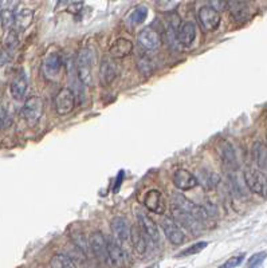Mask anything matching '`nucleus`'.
<instances>
[{"label": "nucleus", "mask_w": 267, "mask_h": 268, "mask_svg": "<svg viewBox=\"0 0 267 268\" xmlns=\"http://www.w3.org/2000/svg\"><path fill=\"white\" fill-rule=\"evenodd\" d=\"M94 63V54L90 49H85L78 54L77 58V75L78 81L83 86H93V74H91V67Z\"/></svg>", "instance_id": "obj_1"}, {"label": "nucleus", "mask_w": 267, "mask_h": 268, "mask_svg": "<svg viewBox=\"0 0 267 268\" xmlns=\"http://www.w3.org/2000/svg\"><path fill=\"white\" fill-rule=\"evenodd\" d=\"M243 178L247 188L255 195L267 197V177L262 170L255 168H247L243 173Z\"/></svg>", "instance_id": "obj_2"}, {"label": "nucleus", "mask_w": 267, "mask_h": 268, "mask_svg": "<svg viewBox=\"0 0 267 268\" xmlns=\"http://www.w3.org/2000/svg\"><path fill=\"white\" fill-rule=\"evenodd\" d=\"M172 203L173 208L180 209L183 212H187V214L195 216L199 221H203V220H205V218L209 216L207 209L200 207V205H196L195 203L188 200L186 196L181 195V193H175V195L172 196Z\"/></svg>", "instance_id": "obj_3"}, {"label": "nucleus", "mask_w": 267, "mask_h": 268, "mask_svg": "<svg viewBox=\"0 0 267 268\" xmlns=\"http://www.w3.org/2000/svg\"><path fill=\"white\" fill-rule=\"evenodd\" d=\"M75 102H77V97L74 94V91L70 89H61L58 94L55 96V110L59 115L70 114L75 107Z\"/></svg>", "instance_id": "obj_4"}, {"label": "nucleus", "mask_w": 267, "mask_h": 268, "mask_svg": "<svg viewBox=\"0 0 267 268\" xmlns=\"http://www.w3.org/2000/svg\"><path fill=\"white\" fill-rule=\"evenodd\" d=\"M42 113H43V101L39 97H31L23 105V117L31 126H34L41 119Z\"/></svg>", "instance_id": "obj_5"}, {"label": "nucleus", "mask_w": 267, "mask_h": 268, "mask_svg": "<svg viewBox=\"0 0 267 268\" xmlns=\"http://www.w3.org/2000/svg\"><path fill=\"white\" fill-rule=\"evenodd\" d=\"M173 214L172 217L176 220V223L179 225H181L183 228H186L187 231H190L192 235H199L203 227H201V221H199L195 216L187 214V212H183L180 209L172 208Z\"/></svg>", "instance_id": "obj_6"}, {"label": "nucleus", "mask_w": 267, "mask_h": 268, "mask_svg": "<svg viewBox=\"0 0 267 268\" xmlns=\"http://www.w3.org/2000/svg\"><path fill=\"white\" fill-rule=\"evenodd\" d=\"M198 18H199L200 26H201L204 31H213L220 24V14H219V11L213 9L209 5H204V7L199 9Z\"/></svg>", "instance_id": "obj_7"}, {"label": "nucleus", "mask_w": 267, "mask_h": 268, "mask_svg": "<svg viewBox=\"0 0 267 268\" xmlns=\"http://www.w3.org/2000/svg\"><path fill=\"white\" fill-rule=\"evenodd\" d=\"M161 228L167 239L175 246H180L186 240L184 232L181 231L180 225L176 223V220L173 217H164L161 220Z\"/></svg>", "instance_id": "obj_8"}, {"label": "nucleus", "mask_w": 267, "mask_h": 268, "mask_svg": "<svg viewBox=\"0 0 267 268\" xmlns=\"http://www.w3.org/2000/svg\"><path fill=\"white\" fill-rule=\"evenodd\" d=\"M108 241V263L113 268H123L127 264V254L117 241L112 237H106Z\"/></svg>", "instance_id": "obj_9"}, {"label": "nucleus", "mask_w": 267, "mask_h": 268, "mask_svg": "<svg viewBox=\"0 0 267 268\" xmlns=\"http://www.w3.org/2000/svg\"><path fill=\"white\" fill-rule=\"evenodd\" d=\"M217 149H219V155L222 157L224 166L230 169L231 172H236L239 168V162H238V156H236L234 145L230 141H222Z\"/></svg>", "instance_id": "obj_10"}, {"label": "nucleus", "mask_w": 267, "mask_h": 268, "mask_svg": "<svg viewBox=\"0 0 267 268\" xmlns=\"http://www.w3.org/2000/svg\"><path fill=\"white\" fill-rule=\"evenodd\" d=\"M62 68V60L57 53H51L46 56L45 62L42 64V71L46 79L49 81H57Z\"/></svg>", "instance_id": "obj_11"}, {"label": "nucleus", "mask_w": 267, "mask_h": 268, "mask_svg": "<svg viewBox=\"0 0 267 268\" xmlns=\"http://www.w3.org/2000/svg\"><path fill=\"white\" fill-rule=\"evenodd\" d=\"M172 181L177 189H180V191H190L199 184L195 174H192L186 169H179L173 173Z\"/></svg>", "instance_id": "obj_12"}, {"label": "nucleus", "mask_w": 267, "mask_h": 268, "mask_svg": "<svg viewBox=\"0 0 267 268\" xmlns=\"http://www.w3.org/2000/svg\"><path fill=\"white\" fill-rule=\"evenodd\" d=\"M89 247L98 259L108 262V241L101 232H93L89 237Z\"/></svg>", "instance_id": "obj_13"}, {"label": "nucleus", "mask_w": 267, "mask_h": 268, "mask_svg": "<svg viewBox=\"0 0 267 268\" xmlns=\"http://www.w3.org/2000/svg\"><path fill=\"white\" fill-rule=\"evenodd\" d=\"M118 75V67L116 66L113 59L104 58L100 66V82L104 86H108L113 82Z\"/></svg>", "instance_id": "obj_14"}, {"label": "nucleus", "mask_w": 267, "mask_h": 268, "mask_svg": "<svg viewBox=\"0 0 267 268\" xmlns=\"http://www.w3.org/2000/svg\"><path fill=\"white\" fill-rule=\"evenodd\" d=\"M137 220H138V224H140L141 229L144 231V233L146 236L149 237V240H152L153 243H159L160 235H159V228L154 224V221L152 218L145 214L144 212H137Z\"/></svg>", "instance_id": "obj_15"}, {"label": "nucleus", "mask_w": 267, "mask_h": 268, "mask_svg": "<svg viewBox=\"0 0 267 268\" xmlns=\"http://www.w3.org/2000/svg\"><path fill=\"white\" fill-rule=\"evenodd\" d=\"M144 204L150 212L163 214L165 212V200L159 191H149L145 195Z\"/></svg>", "instance_id": "obj_16"}, {"label": "nucleus", "mask_w": 267, "mask_h": 268, "mask_svg": "<svg viewBox=\"0 0 267 268\" xmlns=\"http://www.w3.org/2000/svg\"><path fill=\"white\" fill-rule=\"evenodd\" d=\"M112 232L113 235L117 237L118 240L127 241L131 239L132 236V227L128 223V220L125 217H114L110 224Z\"/></svg>", "instance_id": "obj_17"}, {"label": "nucleus", "mask_w": 267, "mask_h": 268, "mask_svg": "<svg viewBox=\"0 0 267 268\" xmlns=\"http://www.w3.org/2000/svg\"><path fill=\"white\" fill-rule=\"evenodd\" d=\"M138 42L145 50H156L161 43V38L152 28H144L138 34Z\"/></svg>", "instance_id": "obj_18"}, {"label": "nucleus", "mask_w": 267, "mask_h": 268, "mask_svg": "<svg viewBox=\"0 0 267 268\" xmlns=\"http://www.w3.org/2000/svg\"><path fill=\"white\" fill-rule=\"evenodd\" d=\"M28 87V79L27 75L24 74V71H20V73L16 74V77L12 79L11 82V96L14 97V100L20 101L26 94Z\"/></svg>", "instance_id": "obj_19"}, {"label": "nucleus", "mask_w": 267, "mask_h": 268, "mask_svg": "<svg viewBox=\"0 0 267 268\" xmlns=\"http://www.w3.org/2000/svg\"><path fill=\"white\" fill-rule=\"evenodd\" d=\"M228 11L236 22H246L250 18V8L243 1H228Z\"/></svg>", "instance_id": "obj_20"}, {"label": "nucleus", "mask_w": 267, "mask_h": 268, "mask_svg": "<svg viewBox=\"0 0 267 268\" xmlns=\"http://www.w3.org/2000/svg\"><path fill=\"white\" fill-rule=\"evenodd\" d=\"M132 51H133V43L129 39H124V38L117 39L110 47V54L117 59L125 58L131 54Z\"/></svg>", "instance_id": "obj_21"}, {"label": "nucleus", "mask_w": 267, "mask_h": 268, "mask_svg": "<svg viewBox=\"0 0 267 268\" xmlns=\"http://www.w3.org/2000/svg\"><path fill=\"white\" fill-rule=\"evenodd\" d=\"M146 235L144 233V231L141 229V227H132V244L134 247L137 254L144 255L148 250V244H146Z\"/></svg>", "instance_id": "obj_22"}, {"label": "nucleus", "mask_w": 267, "mask_h": 268, "mask_svg": "<svg viewBox=\"0 0 267 268\" xmlns=\"http://www.w3.org/2000/svg\"><path fill=\"white\" fill-rule=\"evenodd\" d=\"M177 37L180 41L181 45L190 46L192 45V42L195 41L196 38V26L194 22H186L177 32Z\"/></svg>", "instance_id": "obj_23"}, {"label": "nucleus", "mask_w": 267, "mask_h": 268, "mask_svg": "<svg viewBox=\"0 0 267 268\" xmlns=\"http://www.w3.org/2000/svg\"><path fill=\"white\" fill-rule=\"evenodd\" d=\"M253 157L259 169H267V146L262 142H255L253 145Z\"/></svg>", "instance_id": "obj_24"}, {"label": "nucleus", "mask_w": 267, "mask_h": 268, "mask_svg": "<svg viewBox=\"0 0 267 268\" xmlns=\"http://www.w3.org/2000/svg\"><path fill=\"white\" fill-rule=\"evenodd\" d=\"M198 181L201 182L207 189H211V188H215V186L220 182V177L219 174L213 172H207V170H199V172L195 174Z\"/></svg>", "instance_id": "obj_25"}, {"label": "nucleus", "mask_w": 267, "mask_h": 268, "mask_svg": "<svg viewBox=\"0 0 267 268\" xmlns=\"http://www.w3.org/2000/svg\"><path fill=\"white\" fill-rule=\"evenodd\" d=\"M50 267L51 268H77L74 260L67 256V255L58 254L53 256V259L50 260Z\"/></svg>", "instance_id": "obj_26"}, {"label": "nucleus", "mask_w": 267, "mask_h": 268, "mask_svg": "<svg viewBox=\"0 0 267 268\" xmlns=\"http://www.w3.org/2000/svg\"><path fill=\"white\" fill-rule=\"evenodd\" d=\"M32 11L30 8H20L15 12V23L18 24V27L26 28L31 23Z\"/></svg>", "instance_id": "obj_27"}, {"label": "nucleus", "mask_w": 267, "mask_h": 268, "mask_svg": "<svg viewBox=\"0 0 267 268\" xmlns=\"http://www.w3.org/2000/svg\"><path fill=\"white\" fill-rule=\"evenodd\" d=\"M148 16V9L144 5H138L136 8L133 9V12L129 15V22L134 23V24H138V23H142Z\"/></svg>", "instance_id": "obj_28"}, {"label": "nucleus", "mask_w": 267, "mask_h": 268, "mask_svg": "<svg viewBox=\"0 0 267 268\" xmlns=\"http://www.w3.org/2000/svg\"><path fill=\"white\" fill-rule=\"evenodd\" d=\"M207 246H208L207 241H199V243H196L194 246H191L188 247V248H186L184 251H181L180 254H177V256H179V258H181V256H192V255H196L199 254V252H201Z\"/></svg>", "instance_id": "obj_29"}, {"label": "nucleus", "mask_w": 267, "mask_h": 268, "mask_svg": "<svg viewBox=\"0 0 267 268\" xmlns=\"http://www.w3.org/2000/svg\"><path fill=\"white\" fill-rule=\"evenodd\" d=\"M137 67L140 68V71L145 75H150L153 71V63L148 56H142L141 59L137 60Z\"/></svg>", "instance_id": "obj_30"}, {"label": "nucleus", "mask_w": 267, "mask_h": 268, "mask_svg": "<svg viewBox=\"0 0 267 268\" xmlns=\"http://www.w3.org/2000/svg\"><path fill=\"white\" fill-rule=\"evenodd\" d=\"M72 241H74V246H77L82 252H85L86 254L87 250H90V247H89V241L86 240V237L81 235V233H75L74 236H72Z\"/></svg>", "instance_id": "obj_31"}, {"label": "nucleus", "mask_w": 267, "mask_h": 268, "mask_svg": "<svg viewBox=\"0 0 267 268\" xmlns=\"http://www.w3.org/2000/svg\"><path fill=\"white\" fill-rule=\"evenodd\" d=\"M266 252H259V254L253 255L249 260V268H258L263 263V260L266 259Z\"/></svg>", "instance_id": "obj_32"}, {"label": "nucleus", "mask_w": 267, "mask_h": 268, "mask_svg": "<svg viewBox=\"0 0 267 268\" xmlns=\"http://www.w3.org/2000/svg\"><path fill=\"white\" fill-rule=\"evenodd\" d=\"M165 38H167V43L171 47H173V49H176L177 46L181 45L180 41H179V37H177V34L175 32V30L173 28H169V30H167V32H165Z\"/></svg>", "instance_id": "obj_33"}, {"label": "nucleus", "mask_w": 267, "mask_h": 268, "mask_svg": "<svg viewBox=\"0 0 267 268\" xmlns=\"http://www.w3.org/2000/svg\"><path fill=\"white\" fill-rule=\"evenodd\" d=\"M245 260V255H239V256H234L231 259H228L224 264L220 266V268H235L238 267L242 262Z\"/></svg>", "instance_id": "obj_34"}, {"label": "nucleus", "mask_w": 267, "mask_h": 268, "mask_svg": "<svg viewBox=\"0 0 267 268\" xmlns=\"http://www.w3.org/2000/svg\"><path fill=\"white\" fill-rule=\"evenodd\" d=\"M177 4H179L177 1H159L157 7L161 8V11H172Z\"/></svg>", "instance_id": "obj_35"}, {"label": "nucleus", "mask_w": 267, "mask_h": 268, "mask_svg": "<svg viewBox=\"0 0 267 268\" xmlns=\"http://www.w3.org/2000/svg\"><path fill=\"white\" fill-rule=\"evenodd\" d=\"M11 123V118H9V114L7 113L5 107H1V126L7 127Z\"/></svg>", "instance_id": "obj_36"}, {"label": "nucleus", "mask_w": 267, "mask_h": 268, "mask_svg": "<svg viewBox=\"0 0 267 268\" xmlns=\"http://www.w3.org/2000/svg\"><path fill=\"white\" fill-rule=\"evenodd\" d=\"M208 5L209 7H212L213 9H216V11H220V9H223L224 7H227V5H228V3H226V1H217V0H215V1H209Z\"/></svg>", "instance_id": "obj_37"}]
</instances>
